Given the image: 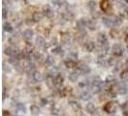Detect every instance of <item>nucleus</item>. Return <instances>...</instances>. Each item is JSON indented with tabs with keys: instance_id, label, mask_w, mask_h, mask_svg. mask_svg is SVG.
<instances>
[{
	"instance_id": "obj_10",
	"label": "nucleus",
	"mask_w": 128,
	"mask_h": 116,
	"mask_svg": "<svg viewBox=\"0 0 128 116\" xmlns=\"http://www.w3.org/2000/svg\"><path fill=\"white\" fill-rule=\"evenodd\" d=\"M102 22L103 24L108 27V28H114L115 25H114V20H113V17H103L102 18Z\"/></svg>"
},
{
	"instance_id": "obj_46",
	"label": "nucleus",
	"mask_w": 128,
	"mask_h": 116,
	"mask_svg": "<svg viewBox=\"0 0 128 116\" xmlns=\"http://www.w3.org/2000/svg\"><path fill=\"white\" fill-rule=\"evenodd\" d=\"M110 2H115V1H116V0H109Z\"/></svg>"
},
{
	"instance_id": "obj_37",
	"label": "nucleus",
	"mask_w": 128,
	"mask_h": 116,
	"mask_svg": "<svg viewBox=\"0 0 128 116\" xmlns=\"http://www.w3.org/2000/svg\"><path fill=\"white\" fill-rule=\"evenodd\" d=\"M88 86H89V83H88V81H87V80H84V81L79 82V87H80V88H82V89L87 88Z\"/></svg>"
},
{
	"instance_id": "obj_43",
	"label": "nucleus",
	"mask_w": 128,
	"mask_h": 116,
	"mask_svg": "<svg viewBox=\"0 0 128 116\" xmlns=\"http://www.w3.org/2000/svg\"><path fill=\"white\" fill-rule=\"evenodd\" d=\"M123 115L128 116V106L124 105V108H123Z\"/></svg>"
},
{
	"instance_id": "obj_9",
	"label": "nucleus",
	"mask_w": 128,
	"mask_h": 116,
	"mask_svg": "<svg viewBox=\"0 0 128 116\" xmlns=\"http://www.w3.org/2000/svg\"><path fill=\"white\" fill-rule=\"evenodd\" d=\"M78 68H79V71L84 75H88L90 73V67L85 62H79L78 63Z\"/></svg>"
},
{
	"instance_id": "obj_27",
	"label": "nucleus",
	"mask_w": 128,
	"mask_h": 116,
	"mask_svg": "<svg viewBox=\"0 0 128 116\" xmlns=\"http://www.w3.org/2000/svg\"><path fill=\"white\" fill-rule=\"evenodd\" d=\"M63 17H64V20H70V21H71V20H73L74 19V15H73V13L72 12H70V11H66V13L63 14Z\"/></svg>"
},
{
	"instance_id": "obj_23",
	"label": "nucleus",
	"mask_w": 128,
	"mask_h": 116,
	"mask_svg": "<svg viewBox=\"0 0 128 116\" xmlns=\"http://www.w3.org/2000/svg\"><path fill=\"white\" fill-rule=\"evenodd\" d=\"M3 29H4V31L7 33H12L14 31L13 25H12L11 22H9V21H4V23H3Z\"/></svg>"
},
{
	"instance_id": "obj_12",
	"label": "nucleus",
	"mask_w": 128,
	"mask_h": 116,
	"mask_svg": "<svg viewBox=\"0 0 128 116\" xmlns=\"http://www.w3.org/2000/svg\"><path fill=\"white\" fill-rule=\"evenodd\" d=\"M116 88L118 95H124L127 93V86L124 83H118L116 85Z\"/></svg>"
},
{
	"instance_id": "obj_18",
	"label": "nucleus",
	"mask_w": 128,
	"mask_h": 116,
	"mask_svg": "<svg viewBox=\"0 0 128 116\" xmlns=\"http://www.w3.org/2000/svg\"><path fill=\"white\" fill-rule=\"evenodd\" d=\"M86 110H87V112L90 113V114H96V111H97V108H96L94 103H89L86 105Z\"/></svg>"
},
{
	"instance_id": "obj_32",
	"label": "nucleus",
	"mask_w": 128,
	"mask_h": 116,
	"mask_svg": "<svg viewBox=\"0 0 128 116\" xmlns=\"http://www.w3.org/2000/svg\"><path fill=\"white\" fill-rule=\"evenodd\" d=\"M81 99L83 101H89V100L92 99V94L88 91H84L83 93L81 94Z\"/></svg>"
},
{
	"instance_id": "obj_36",
	"label": "nucleus",
	"mask_w": 128,
	"mask_h": 116,
	"mask_svg": "<svg viewBox=\"0 0 128 116\" xmlns=\"http://www.w3.org/2000/svg\"><path fill=\"white\" fill-rule=\"evenodd\" d=\"M3 71L5 72V73H11L12 72V69H11V67H10V65H7L5 62L3 63Z\"/></svg>"
},
{
	"instance_id": "obj_11",
	"label": "nucleus",
	"mask_w": 128,
	"mask_h": 116,
	"mask_svg": "<svg viewBox=\"0 0 128 116\" xmlns=\"http://www.w3.org/2000/svg\"><path fill=\"white\" fill-rule=\"evenodd\" d=\"M44 17L45 16H44V12H40V11H35L32 15V19H34L35 22H40V21H42Z\"/></svg>"
},
{
	"instance_id": "obj_6",
	"label": "nucleus",
	"mask_w": 128,
	"mask_h": 116,
	"mask_svg": "<svg viewBox=\"0 0 128 116\" xmlns=\"http://www.w3.org/2000/svg\"><path fill=\"white\" fill-rule=\"evenodd\" d=\"M88 25V19H79L76 21V27L78 29V31H85L86 27Z\"/></svg>"
},
{
	"instance_id": "obj_2",
	"label": "nucleus",
	"mask_w": 128,
	"mask_h": 116,
	"mask_svg": "<svg viewBox=\"0 0 128 116\" xmlns=\"http://www.w3.org/2000/svg\"><path fill=\"white\" fill-rule=\"evenodd\" d=\"M118 109V103H116L115 101H111V102H108L104 105V110L107 112V113H110V114H113L115 113Z\"/></svg>"
},
{
	"instance_id": "obj_16",
	"label": "nucleus",
	"mask_w": 128,
	"mask_h": 116,
	"mask_svg": "<svg viewBox=\"0 0 128 116\" xmlns=\"http://www.w3.org/2000/svg\"><path fill=\"white\" fill-rule=\"evenodd\" d=\"M64 66L66 68H68V69H73L75 67H78V62H77L76 60H72V59L68 58V59H66L64 61Z\"/></svg>"
},
{
	"instance_id": "obj_8",
	"label": "nucleus",
	"mask_w": 128,
	"mask_h": 116,
	"mask_svg": "<svg viewBox=\"0 0 128 116\" xmlns=\"http://www.w3.org/2000/svg\"><path fill=\"white\" fill-rule=\"evenodd\" d=\"M22 37L25 40V42H30L34 37V30L31 28H27L22 32Z\"/></svg>"
},
{
	"instance_id": "obj_45",
	"label": "nucleus",
	"mask_w": 128,
	"mask_h": 116,
	"mask_svg": "<svg viewBox=\"0 0 128 116\" xmlns=\"http://www.w3.org/2000/svg\"><path fill=\"white\" fill-rule=\"evenodd\" d=\"M123 1H124V2L126 3V4H128V0H123Z\"/></svg>"
},
{
	"instance_id": "obj_5",
	"label": "nucleus",
	"mask_w": 128,
	"mask_h": 116,
	"mask_svg": "<svg viewBox=\"0 0 128 116\" xmlns=\"http://www.w3.org/2000/svg\"><path fill=\"white\" fill-rule=\"evenodd\" d=\"M42 12L44 14V16L48 19H52L54 17V10L52 9V7L49 4H45L42 7Z\"/></svg>"
},
{
	"instance_id": "obj_20",
	"label": "nucleus",
	"mask_w": 128,
	"mask_h": 116,
	"mask_svg": "<svg viewBox=\"0 0 128 116\" xmlns=\"http://www.w3.org/2000/svg\"><path fill=\"white\" fill-rule=\"evenodd\" d=\"M32 77L36 82H40V81H42V80H44V75L38 71L35 72V73L32 75Z\"/></svg>"
},
{
	"instance_id": "obj_34",
	"label": "nucleus",
	"mask_w": 128,
	"mask_h": 116,
	"mask_svg": "<svg viewBox=\"0 0 128 116\" xmlns=\"http://www.w3.org/2000/svg\"><path fill=\"white\" fill-rule=\"evenodd\" d=\"M71 92H72V88L71 87H66L64 89H63L62 90V92H61V95H62V97H66L68 94H70Z\"/></svg>"
},
{
	"instance_id": "obj_1",
	"label": "nucleus",
	"mask_w": 128,
	"mask_h": 116,
	"mask_svg": "<svg viewBox=\"0 0 128 116\" xmlns=\"http://www.w3.org/2000/svg\"><path fill=\"white\" fill-rule=\"evenodd\" d=\"M72 42H73V36L71 35L70 33H62V35H61V43L63 45H66V46H70Z\"/></svg>"
},
{
	"instance_id": "obj_13",
	"label": "nucleus",
	"mask_w": 128,
	"mask_h": 116,
	"mask_svg": "<svg viewBox=\"0 0 128 116\" xmlns=\"http://www.w3.org/2000/svg\"><path fill=\"white\" fill-rule=\"evenodd\" d=\"M26 112V106L24 103H18L16 104V115L18 116H24Z\"/></svg>"
},
{
	"instance_id": "obj_4",
	"label": "nucleus",
	"mask_w": 128,
	"mask_h": 116,
	"mask_svg": "<svg viewBox=\"0 0 128 116\" xmlns=\"http://www.w3.org/2000/svg\"><path fill=\"white\" fill-rule=\"evenodd\" d=\"M100 9L104 13H111L113 11V6L109 0H101L100 1Z\"/></svg>"
},
{
	"instance_id": "obj_21",
	"label": "nucleus",
	"mask_w": 128,
	"mask_h": 116,
	"mask_svg": "<svg viewBox=\"0 0 128 116\" xmlns=\"http://www.w3.org/2000/svg\"><path fill=\"white\" fill-rule=\"evenodd\" d=\"M87 27H88L90 30L94 31L96 29V27H97V22H96V19H88V25H87Z\"/></svg>"
},
{
	"instance_id": "obj_39",
	"label": "nucleus",
	"mask_w": 128,
	"mask_h": 116,
	"mask_svg": "<svg viewBox=\"0 0 128 116\" xmlns=\"http://www.w3.org/2000/svg\"><path fill=\"white\" fill-rule=\"evenodd\" d=\"M47 103H48V101L46 100V98H42L40 101V103L42 106H45L47 104Z\"/></svg>"
},
{
	"instance_id": "obj_30",
	"label": "nucleus",
	"mask_w": 128,
	"mask_h": 116,
	"mask_svg": "<svg viewBox=\"0 0 128 116\" xmlns=\"http://www.w3.org/2000/svg\"><path fill=\"white\" fill-rule=\"evenodd\" d=\"M110 36L113 39H118L120 38V31L116 28H112L110 30Z\"/></svg>"
},
{
	"instance_id": "obj_24",
	"label": "nucleus",
	"mask_w": 128,
	"mask_h": 116,
	"mask_svg": "<svg viewBox=\"0 0 128 116\" xmlns=\"http://www.w3.org/2000/svg\"><path fill=\"white\" fill-rule=\"evenodd\" d=\"M9 43L12 46H16L19 44V38L18 35H13L11 38L9 39Z\"/></svg>"
},
{
	"instance_id": "obj_47",
	"label": "nucleus",
	"mask_w": 128,
	"mask_h": 116,
	"mask_svg": "<svg viewBox=\"0 0 128 116\" xmlns=\"http://www.w3.org/2000/svg\"><path fill=\"white\" fill-rule=\"evenodd\" d=\"M126 46H127V49H128V43L126 44Z\"/></svg>"
},
{
	"instance_id": "obj_7",
	"label": "nucleus",
	"mask_w": 128,
	"mask_h": 116,
	"mask_svg": "<svg viewBox=\"0 0 128 116\" xmlns=\"http://www.w3.org/2000/svg\"><path fill=\"white\" fill-rule=\"evenodd\" d=\"M84 49L87 52H92L96 49V45L92 41H86L84 43Z\"/></svg>"
},
{
	"instance_id": "obj_35",
	"label": "nucleus",
	"mask_w": 128,
	"mask_h": 116,
	"mask_svg": "<svg viewBox=\"0 0 128 116\" xmlns=\"http://www.w3.org/2000/svg\"><path fill=\"white\" fill-rule=\"evenodd\" d=\"M52 4L53 5H55V6H62L63 5V3H64V0H51Z\"/></svg>"
},
{
	"instance_id": "obj_31",
	"label": "nucleus",
	"mask_w": 128,
	"mask_h": 116,
	"mask_svg": "<svg viewBox=\"0 0 128 116\" xmlns=\"http://www.w3.org/2000/svg\"><path fill=\"white\" fill-rule=\"evenodd\" d=\"M88 8L90 9V11H96V7H97V4H96V2L94 1V0H90L89 2H88Z\"/></svg>"
},
{
	"instance_id": "obj_19",
	"label": "nucleus",
	"mask_w": 128,
	"mask_h": 116,
	"mask_svg": "<svg viewBox=\"0 0 128 116\" xmlns=\"http://www.w3.org/2000/svg\"><path fill=\"white\" fill-rule=\"evenodd\" d=\"M70 107L72 108V110L74 111V112H81V110H82V107H81V105L79 104V103L75 102V101H70Z\"/></svg>"
},
{
	"instance_id": "obj_40",
	"label": "nucleus",
	"mask_w": 128,
	"mask_h": 116,
	"mask_svg": "<svg viewBox=\"0 0 128 116\" xmlns=\"http://www.w3.org/2000/svg\"><path fill=\"white\" fill-rule=\"evenodd\" d=\"M113 81H115L113 76H108V77H106V82H107V83H108V82H113Z\"/></svg>"
},
{
	"instance_id": "obj_26",
	"label": "nucleus",
	"mask_w": 128,
	"mask_h": 116,
	"mask_svg": "<svg viewBox=\"0 0 128 116\" xmlns=\"http://www.w3.org/2000/svg\"><path fill=\"white\" fill-rule=\"evenodd\" d=\"M113 20H114V25H115V27H116V26L122 25L123 19H122L120 16H114L113 17Z\"/></svg>"
},
{
	"instance_id": "obj_15",
	"label": "nucleus",
	"mask_w": 128,
	"mask_h": 116,
	"mask_svg": "<svg viewBox=\"0 0 128 116\" xmlns=\"http://www.w3.org/2000/svg\"><path fill=\"white\" fill-rule=\"evenodd\" d=\"M54 79H55V87L58 88V89H60L62 87L63 83H64V77L61 74H59L58 76L54 77Z\"/></svg>"
},
{
	"instance_id": "obj_28",
	"label": "nucleus",
	"mask_w": 128,
	"mask_h": 116,
	"mask_svg": "<svg viewBox=\"0 0 128 116\" xmlns=\"http://www.w3.org/2000/svg\"><path fill=\"white\" fill-rule=\"evenodd\" d=\"M54 64H55V59H54V57L51 56V55L47 56V57H46V61H45L46 67H49V68H50V67H53Z\"/></svg>"
},
{
	"instance_id": "obj_33",
	"label": "nucleus",
	"mask_w": 128,
	"mask_h": 116,
	"mask_svg": "<svg viewBox=\"0 0 128 116\" xmlns=\"http://www.w3.org/2000/svg\"><path fill=\"white\" fill-rule=\"evenodd\" d=\"M120 79L122 81H128V69H124L120 73Z\"/></svg>"
},
{
	"instance_id": "obj_14",
	"label": "nucleus",
	"mask_w": 128,
	"mask_h": 116,
	"mask_svg": "<svg viewBox=\"0 0 128 116\" xmlns=\"http://www.w3.org/2000/svg\"><path fill=\"white\" fill-rule=\"evenodd\" d=\"M35 43H36V45L38 46V47H44L45 48L47 45H46V41H45L44 37H42V36H38L36 40H35Z\"/></svg>"
},
{
	"instance_id": "obj_42",
	"label": "nucleus",
	"mask_w": 128,
	"mask_h": 116,
	"mask_svg": "<svg viewBox=\"0 0 128 116\" xmlns=\"http://www.w3.org/2000/svg\"><path fill=\"white\" fill-rule=\"evenodd\" d=\"M2 16H3V19H7V10L5 7H3V12H2Z\"/></svg>"
},
{
	"instance_id": "obj_22",
	"label": "nucleus",
	"mask_w": 128,
	"mask_h": 116,
	"mask_svg": "<svg viewBox=\"0 0 128 116\" xmlns=\"http://www.w3.org/2000/svg\"><path fill=\"white\" fill-rule=\"evenodd\" d=\"M97 42L99 43V45H102L104 43H106V42H108V39H107V36H106V34L105 33H99L98 35H97Z\"/></svg>"
},
{
	"instance_id": "obj_3",
	"label": "nucleus",
	"mask_w": 128,
	"mask_h": 116,
	"mask_svg": "<svg viewBox=\"0 0 128 116\" xmlns=\"http://www.w3.org/2000/svg\"><path fill=\"white\" fill-rule=\"evenodd\" d=\"M111 50H112V54L115 57H120V56L123 55V53H124V49H123V47L120 44H115V45L112 46Z\"/></svg>"
},
{
	"instance_id": "obj_17",
	"label": "nucleus",
	"mask_w": 128,
	"mask_h": 116,
	"mask_svg": "<svg viewBox=\"0 0 128 116\" xmlns=\"http://www.w3.org/2000/svg\"><path fill=\"white\" fill-rule=\"evenodd\" d=\"M79 73H81L80 71H73L71 72L70 74V76H68V79L70 80L71 82H76L77 80H78V78L80 77V74Z\"/></svg>"
},
{
	"instance_id": "obj_29",
	"label": "nucleus",
	"mask_w": 128,
	"mask_h": 116,
	"mask_svg": "<svg viewBox=\"0 0 128 116\" xmlns=\"http://www.w3.org/2000/svg\"><path fill=\"white\" fill-rule=\"evenodd\" d=\"M46 84H47L48 87H50V88L55 87V79H54V77L47 76V77H46Z\"/></svg>"
},
{
	"instance_id": "obj_38",
	"label": "nucleus",
	"mask_w": 128,
	"mask_h": 116,
	"mask_svg": "<svg viewBox=\"0 0 128 116\" xmlns=\"http://www.w3.org/2000/svg\"><path fill=\"white\" fill-rule=\"evenodd\" d=\"M25 21H26V24L29 26V27H31V26H33L34 24H35V23H36V22L34 21V19H27Z\"/></svg>"
},
{
	"instance_id": "obj_25",
	"label": "nucleus",
	"mask_w": 128,
	"mask_h": 116,
	"mask_svg": "<svg viewBox=\"0 0 128 116\" xmlns=\"http://www.w3.org/2000/svg\"><path fill=\"white\" fill-rule=\"evenodd\" d=\"M30 111H31V114H32L33 116H38V115H40V107H38V105H36V104L31 105V107H30Z\"/></svg>"
},
{
	"instance_id": "obj_44",
	"label": "nucleus",
	"mask_w": 128,
	"mask_h": 116,
	"mask_svg": "<svg viewBox=\"0 0 128 116\" xmlns=\"http://www.w3.org/2000/svg\"><path fill=\"white\" fill-rule=\"evenodd\" d=\"M2 116H12V115H11V113H10L9 111H7V110H3Z\"/></svg>"
},
{
	"instance_id": "obj_41",
	"label": "nucleus",
	"mask_w": 128,
	"mask_h": 116,
	"mask_svg": "<svg viewBox=\"0 0 128 116\" xmlns=\"http://www.w3.org/2000/svg\"><path fill=\"white\" fill-rule=\"evenodd\" d=\"M57 42H58V40H57V38L56 37H54V38H52V40H51V45H56L57 46Z\"/></svg>"
}]
</instances>
